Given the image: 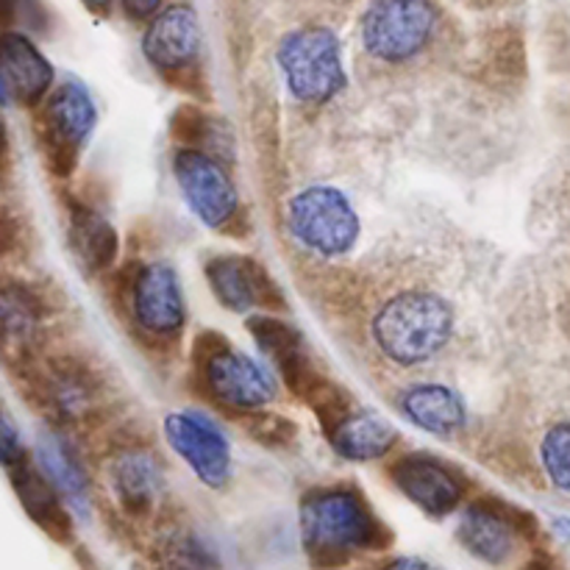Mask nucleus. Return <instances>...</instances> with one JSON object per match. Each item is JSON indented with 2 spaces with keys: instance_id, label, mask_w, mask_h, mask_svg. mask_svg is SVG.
<instances>
[{
  "instance_id": "24",
  "label": "nucleus",
  "mask_w": 570,
  "mask_h": 570,
  "mask_svg": "<svg viewBox=\"0 0 570 570\" xmlns=\"http://www.w3.org/2000/svg\"><path fill=\"white\" fill-rule=\"evenodd\" d=\"M50 399H53L56 410L65 417H81L92 404V387L81 373L59 371L53 376V387H50Z\"/></svg>"
},
{
  "instance_id": "19",
  "label": "nucleus",
  "mask_w": 570,
  "mask_h": 570,
  "mask_svg": "<svg viewBox=\"0 0 570 570\" xmlns=\"http://www.w3.org/2000/svg\"><path fill=\"white\" fill-rule=\"evenodd\" d=\"M9 476L14 482L17 495H20L22 507L28 510V515L45 529V532L56 534V538H65L70 532V523H67L65 510H61L56 493L59 490L48 482L45 473H37L28 468V462H20V465L9 468Z\"/></svg>"
},
{
  "instance_id": "26",
  "label": "nucleus",
  "mask_w": 570,
  "mask_h": 570,
  "mask_svg": "<svg viewBox=\"0 0 570 570\" xmlns=\"http://www.w3.org/2000/svg\"><path fill=\"white\" fill-rule=\"evenodd\" d=\"M254 434L262 443H287V440H293L295 426L278 415H256Z\"/></svg>"
},
{
  "instance_id": "18",
  "label": "nucleus",
  "mask_w": 570,
  "mask_h": 570,
  "mask_svg": "<svg viewBox=\"0 0 570 570\" xmlns=\"http://www.w3.org/2000/svg\"><path fill=\"white\" fill-rule=\"evenodd\" d=\"M401 412L415 426L432 434H451L465 423V404L454 390L443 384H421L406 390L401 399Z\"/></svg>"
},
{
  "instance_id": "22",
  "label": "nucleus",
  "mask_w": 570,
  "mask_h": 570,
  "mask_svg": "<svg viewBox=\"0 0 570 570\" xmlns=\"http://www.w3.org/2000/svg\"><path fill=\"white\" fill-rule=\"evenodd\" d=\"M37 456L39 468H42V473L48 476V482L53 484L70 504L83 510V501H87V476H83L81 462L76 460L70 445H65V440L59 438H42Z\"/></svg>"
},
{
  "instance_id": "3",
  "label": "nucleus",
  "mask_w": 570,
  "mask_h": 570,
  "mask_svg": "<svg viewBox=\"0 0 570 570\" xmlns=\"http://www.w3.org/2000/svg\"><path fill=\"white\" fill-rule=\"evenodd\" d=\"M278 67L287 89L306 106H323L345 87L343 45L326 26L289 31L278 45Z\"/></svg>"
},
{
  "instance_id": "5",
  "label": "nucleus",
  "mask_w": 570,
  "mask_h": 570,
  "mask_svg": "<svg viewBox=\"0 0 570 570\" xmlns=\"http://www.w3.org/2000/svg\"><path fill=\"white\" fill-rule=\"evenodd\" d=\"M287 223L293 237L315 254L343 256L360 239V217L340 189L309 187L289 200Z\"/></svg>"
},
{
  "instance_id": "30",
  "label": "nucleus",
  "mask_w": 570,
  "mask_h": 570,
  "mask_svg": "<svg viewBox=\"0 0 570 570\" xmlns=\"http://www.w3.org/2000/svg\"><path fill=\"white\" fill-rule=\"evenodd\" d=\"M83 3L92 6V9H109V6L115 3V0H83Z\"/></svg>"
},
{
  "instance_id": "11",
  "label": "nucleus",
  "mask_w": 570,
  "mask_h": 570,
  "mask_svg": "<svg viewBox=\"0 0 570 570\" xmlns=\"http://www.w3.org/2000/svg\"><path fill=\"white\" fill-rule=\"evenodd\" d=\"M390 473H393V482L399 484L401 493L432 518L454 512L460 507L462 493H465L462 479L449 465L429 454L401 456Z\"/></svg>"
},
{
  "instance_id": "15",
  "label": "nucleus",
  "mask_w": 570,
  "mask_h": 570,
  "mask_svg": "<svg viewBox=\"0 0 570 570\" xmlns=\"http://www.w3.org/2000/svg\"><path fill=\"white\" fill-rule=\"evenodd\" d=\"M3 95L22 106H33L45 98L53 67L37 50V45L22 33H6L3 39Z\"/></svg>"
},
{
  "instance_id": "20",
  "label": "nucleus",
  "mask_w": 570,
  "mask_h": 570,
  "mask_svg": "<svg viewBox=\"0 0 570 570\" xmlns=\"http://www.w3.org/2000/svg\"><path fill=\"white\" fill-rule=\"evenodd\" d=\"M70 245L92 271H104L117 256V234L106 217L89 206H70Z\"/></svg>"
},
{
  "instance_id": "14",
  "label": "nucleus",
  "mask_w": 570,
  "mask_h": 570,
  "mask_svg": "<svg viewBox=\"0 0 570 570\" xmlns=\"http://www.w3.org/2000/svg\"><path fill=\"white\" fill-rule=\"evenodd\" d=\"M248 328L250 334H254L256 345L271 356L273 365H276L278 371H282V376L287 379L289 387L298 395H309L312 387H315L321 379L312 371V362L309 356H306L301 334L295 332L293 326H287V323L267 315L250 317Z\"/></svg>"
},
{
  "instance_id": "27",
  "label": "nucleus",
  "mask_w": 570,
  "mask_h": 570,
  "mask_svg": "<svg viewBox=\"0 0 570 570\" xmlns=\"http://www.w3.org/2000/svg\"><path fill=\"white\" fill-rule=\"evenodd\" d=\"M0 451H3V465L6 471L14 465H20V462H26V451H22V443L20 438H17V429L11 426L9 415L3 417V434H0Z\"/></svg>"
},
{
  "instance_id": "2",
  "label": "nucleus",
  "mask_w": 570,
  "mask_h": 570,
  "mask_svg": "<svg viewBox=\"0 0 570 570\" xmlns=\"http://www.w3.org/2000/svg\"><path fill=\"white\" fill-rule=\"evenodd\" d=\"M454 332V312L434 293L395 295L373 321V337L399 365H417L445 348Z\"/></svg>"
},
{
  "instance_id": "29",
  "label": "nucleus",
  "mask_w": 570,
  "mask_h": 570,
  "mask_svg": "<svg viewBox=\"0 0 570 570\" xmlns=\"http://www.w3.org/2000/svg\"><path fill=\"white\" fill-rule=\"evenodd\" d=\"M382 570H432L426 562L412 560V557H401V560H393L390 566H384Z\"/></svg>"
},
{
  "instance_id": "17",
  "label": "nucleus",
  "mask_w": 570,
  "mask_h": 570,
  "mask_svg": "<svg viewBox=\"0 0 570 570\" xmlns=\"http://www.w3.org/2000/svg\"><path fill=\"white\" fill-rule=\"evenodd\" d=\"M334 451L351 462L382 460L395 445V432L382 417L365 410H351L328 429Z\"/></svg>"
},
{
  "instance_id": "6",
  "label": "nucleus",
  "mask_w": 570,
  "mask_h": 570,
  "mask_svg": "<svg viewBox=\"0 0 570 570\" xmlns=\"http://www.w3.org/2000/svg\"><path fill=\"white\" fill-rule=\"evenodd\" d=\"M195 351H198L206 387L226 404L237 406V410H256L276 399V382L271 373L256 360L234 351L217 334H200Z\"/></svg>"
},
{
  "instance_id": "7",
  "label": "nucleus",
  "mask_w": 570,
  "mask_h": 570,
  "mask_svg": "<svg viewBox=\"0 0 570 570\" xmlns=\"http://www.w3.org/2000/svg\"><path fill=\"white\" fill-rule=\"evenodd\" d=\"M95 126V104L87 89L76 81H65L39 111V137L42 154L56 176H67L72 170L83 139Z\"/></svg>"
},
{
  "instance_id": "12",
  "label": "nucleus",
  "mask_w": 570,
  "mask_h": 570,
  "mask_svg": "<svg viewBox=\"0 0 570 570\" xmlns=\"http://www.w3.org/2000/svg\"><path fill=\"white\" fill-rule=\"evenodd\" d=\"M206 282L212 293L232 312H248L254 306L282 309L284 298L271 273L248 256H217L206 265Z\"/></svg>"
},
{
  "instance_id": "31",
  "label": "nucleus",
  "mask_w": 570,
  "mask_h": 570,
  "mask_svg": "<svg viewBox=\"0 0 570 570\" xmlns=\"http://www.w3.org/2000/svg\"><path fill=\"white\" fill-rule=\"evenodd\" d=\"M554 527H557V529H560V532H562V534H568V538H570V521H566V518H560V521H557V523H554Z\"/></svg>"
},
{
  "instance_id": "8",
  "label": "nucleus",
  "mask_w": 570,
  "mask_h": 570,
  "mask_svg": "<svg viewBox=\"0 0 570 570\" xmlns=\"http://www.w3.org/2000/svg\"><path fill=\"white\" fill-rule=\"evenodd\" d=\"M173 173L184 200L200 223L209 228H226L239 209V195L228 173L206 150L178 148L173 154Z\"/></svg>"
},
{
  "instance_id": "10",
  "label": "nucleus",
  "mask_w": 570,
  "mask_h": 570,
  "mask_svg": "<svg viewBox=\"0 0 570 570\" xmlns=\"http://www.w3.org/2000/svg\"><path fill=\"white\" fill-rule=\"evenodd\" d=\"M134 317L139 328L156 337H170L184 326V293L176 271L165 262L142 267L131 284Z\"/></svg>"
},
{
  "instance_id": "28",
  "label": "nucleus",
  "mask_w": 570,
  "mask_h": 570,
  "mask_svg": "<svg viewBox=\"0 0 570 570\" xmlns=\"http://www.w3.org/2000/svg\"><path fill=\"white\" fill-rule=\"evenodd\" d=\"M161 3H165V0H122V6H126L128 14L137 17V20L154 17L156 11L161 9Z\"/></svg>"
},
{
  "instance_id": "21",
  "label": "nucleus",
  "mask_w": 570,
  "mask_h": 570,
  "mask_svg": "<svg viewBox=\"0 0 570 570\" xmlns=\"http://www.w3.org/2000/svg\"><path fill=\"white\" fill-rule=\"evenodd\" d=\"M161 484L159 462L148 451H128L115 462V490L128 510H148Z\"/></svg>"
},
{
  "instance_id": "25",
  "label": "nucleus",
  "mask_w": 570,
  "mask_h": 570,
  "mask_svg": "<svg viewBox=\"0 0 570 570\" xmlns=\"http://www.w3.org/2000/svg\"><path fill=\"white\" fill-rule=\"evenodd\" d=\"M33 298H28L22 289H14L9 284L3 293V321H6V332L9 334H22L33 326Z\"/></svg>"
},
{
  "instance_id": "9",
  "label": "nucleus",
  "mask_w": 570,
  "mask_h": 570,
  "mask_svg": "<svg viewBox=\"0 0 570 570\" xmlns=\"http://www.w3.org/2000/svg\"><path fill=\"white\" fill-rule=\"evenodd\" d=\"M165 434L200 482L223 488L232 479V449L209 417L198 412H173L165 417Z\"/></svg>"
},
{
  "instance_id": "23",
  "label": "nucleus",
  "mask_w": 570,
  "mask_h": 570,
  "mask_svg": "<svg viewBox=\"0 0 570 570\" xmlns=\"http://www.w3.org/2000/svg\"><path fill=\"white\" fill-rule=\"evenodd\" d=\"M540 460H543L551 484L562 493H570V421L557 423L546 434L543 445H540Z\"/></svg>"
},
{
  "instance_id": "13",
  "label": "nucleus",
  "mask_w": 570,
  "mask_h": 570,
  "mask_svg": "<svg viewBox=\"0 0 570 570\" xmlns=\"http://www.w3.org/2000/svg\"><path fill=\"white\" fill-rule=\"evenodd\" d=\"M145 59L161 72H181L198 59L200 26L193 6L176 3L150 20L142 37Z\"/></svg>"
},
{
  "instance_id": "4",
  "label": "nucleus",
  "mask_w": 570,
  "mask_h": 570,
  "mask_svg": "<svg viewBox=\"0 0 570 570\" xmlns=\"http://www.w3.org/2000/svg\"><path fill=\"white\" fill-rule=\"evenodd\" d=\"M438 17L432 0H371L362 14V45L373 59L401 65L426 48Z\"/></svg>"
},
{
  "instance_id": "1",
  "label": "nucleus",
  "mask_w": 570,
  "mask_h": 570,
  "mask_svg": "<svg viewBox=\"0 0 570 570\" xmlns=\"http://www.w3.org/2000/svg\"><path fill=\"white\" fill-rule=\"evenodd\" d=\"M382 534L384 527L354 490H312L301 501V540L317 566H343L360 551L382 546Z\"/></svg>"
},
{
  "instance_id": "16",
  "label": "nucleus",
  "mask_w": 570,
  "mask_h": 570,
  "mask_svg": "<svg viewBox=\"0 0 570 570\" xmlns=\"http://www.w3.org/2000/svg\"><path fill=\"white\" fill-rule=\"evenodd\" d=\"M460 543L490 566H501L510 560L515 549V512L504 510L499 504H473L462 515L460 523Z\"/></svg>"
}]
</instances>
